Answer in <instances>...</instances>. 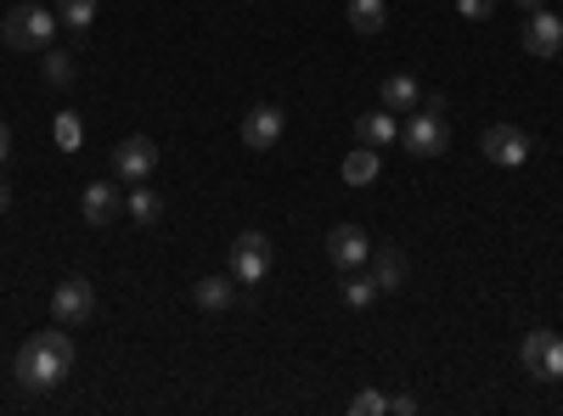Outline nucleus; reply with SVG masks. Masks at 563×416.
<instances>
[{
  "label": "nucleus",
  "mask_w": 563,
  "mask_h": 416,
  "mask_svg": "<svg viewBox=\"0 0 563 416\" xmlns=\"http://www.w3.org/2000/svg\"><path fill=\"white\" fill-rule=\"evenodd\" d=\"M417 102H422V90H417L411 74H389L384 79V108L389 113H417Z\"/></svg>",
  "instance_id": "f3484780"
},
{
  "label": "nucleus",
  "mask_w": 563,
  "mask_h": 416,
  "mask_svg": "<svg viewBox=\"0 0 563 416\" xmlns=\"http://www.w3.org/2000/svg\"><path fill=\"white\" fill-rule=\"evenodd\" d=\"M79 214H85V225H113L124 214V192L113 180H90L85 198H79Z\"/></svg>",
  "instance_id": "f8f14e48"
},
{
  "label": "nucleus",
  "mask_w": 563,
  "mask_h": 416,
  "mask_svg": "<svg viewBox=\"0 0 563 416\" xmlns=\"http://www.w3.org/2000/svg\"><path fill=\"white\" fill-rule=\"evenodd\" d=\"M52 34H57V12L34 7V0L12 7L7 23H0V40H7L12 52H45V45H52Z\"/></svg>",
  "instance_id": "7ed1b4c3"
},
{
  "label": "nucleus",
  "mask_w": 563,
  "mask_h": 416,
  "mask_svg": "<svg viewBox=\"0 0 563 416\" xmlns=\"http://www.w3.org/2000/svg\"><path fill=\"white\" fill-rule=\"evenodd\" d=\"M355 142H361V147H378V153H384L389 142H400V124H395V113H389V108H372V113H361V119H355Z\"/></svg>",
  "instance_id": "ddd939ff"
},
{
  "label": "nucleus",
  "mask_w": 563,
  "mask_h": 416,
  "mask_svg": "<svg viewBox=\"0 0 563 416\" xmlns=\"http://www.w3.org/2000/svg\"><path fill=\"white\" fill-rule=\"evenodd\" d=\"M366 265H372V282H378V293H400V288H406V270H411V265H406L400 248H372Z\"/></svg>",
  "instance_id": "4468645a"
},
{
  "label": "nucleus",
  "mask_w": 563,
  "mask_h": 416,
  "mask_svg": "<svg viewBox=\"0 0 563 416\" xmlns=\"http://www.w3.org/2000/svg\"><path fill=\"white\" fill-rule=\"evenodd\" d=\"M512 7H525V12H536V7H547V0H512Z\"/></svg>",
  "instance_id": "c85d7f7f"
},
{
  "label": "nucleus",
  "mask_w": 563,
  "mask_h": 416,
  "mask_svg": "<svg viewBox=\"0 0 563 416\" xmlns=\"http://www.w3.org/2000/svg\"><path fill=\"white\" fill-rule=\"evenodd\" d=\"M558 18H563V12H558Z\"/></svg>",
  "instance_id": "c756f323"
},
{
  "label": "nucleus",
  "mask_w": 563,
  "mask_h": 416,
  "mask_svg": "<svg viewBox=\"0 0 563 416\" xmlns=\"http://www.w3.org/2000/svg\"><path fill=\"white\" fill-rule=\"evenodd\" d=\"M79 142H85V124H79L74 113H57V147H63V153H74Z\"/></svg>",
  "instance_id": "5701e85b"
},
{
  "label": "nucleus",
  "mask_w": 563,
  "mask_h": 416,
  "mask_svg": "<svg viewBox=\"0 0 563 416\" xmlns=\"http://www.w3.org/2000/svg\"><path fill=\"white\" fill-rule=\"evenodd\" d=\"M97 7H102V0H57V23H68L74 34H85L90 23H97Z\"/></svg>",
  "instance_id": "aec40b11"
},
{
  "label": "nucleus",
  "mask_w": 563,
  "mask_h": 416,
  "mask_svg": "<svg viewBox=\"0 0 563 416\" xmlns=\"http://www.w3.org/2000/svg\"><path fill=\"white\" fill-rule=\"evenodd\" d=\"M7 158H12V130L0 124V164H7Z\"/></svg>",
  "instance_id": "cd10ccee"
},
{
  "label": "nucleus",
  "mask_w": 563,
  "mask_h": 416,
  "mask_svg": "<svg viewBox=\"0 0 563 416\" xmlns=\"http://www.w3.org/2000/svg\"><path fill=\"white\" fill-rule=\"evenodd\" d=\"M124 214H130L135 225H153V220L164 214V198H158V192L147 187V180H135V187L124 192Z\"/></svg>",
  "instance_id": "dca6fc26"
},
{
  "label": "nucleus",
  "mask_w": 563,
  "mask_h": 416,
  "mask_svg": "<svg viewBox=\"0 0 563 416\" xmlns=\"http://www.w3.org/2000/svg\"><path fill=\"white\" fill-rule=\"evenodd\" d=\"M153 169H158V147L147 142V135H124V142L113 147V175L130 180V187H135V180H147Z\"/></svg>",
  "instance_id": "6e6552de"
},
{
  "label": "nucleus",
  "mask_w": 563,
  "mask_h": 416,
  "mask_svg": "<svg viewBox=\"0 0 563 416\" xmlns=\"http://www.w3.org/2000/svg\"><path fill=\"white\" fill-rule=\"evenodd\" d=\"M372 299H378V282H372V276H361V270H350V276H344V304H350V310H366Z\"/></svg>",
  "instance_id": "412c9836"
},
{
  "label": "nucleus",
  "mask_w": 563,
  "mask_h": 416,
  "mask_svg": "<svg viewBox=\"0 0 563 416\" xmlns=\"http://www.w3.org/2000/svg\"><path fill=\"white\" fill-rule=\"evenodd\" d=\"M231 276H238V288H260L271 276V243L265 231H238V243H231Z\"/></svg>",
  "instance_id": "20e7f679"
},
{
  "label": "nucleus",
  "mask_w": 563,
  "mask_h": 416,
  "mask_svg": "<svg viewBox=\"0 0 563 416\" xmlns=\"http://www.w3.org/2000/svg\"><path fill=\"white\" fill-rule=\"evenodd\" d=\"M7 209H12V180L0 175V214H7Z\"/></svg>",
  "instance_id": "bb28decb"
},
{
  "label": "nucleus",
  "mask_w": 563,
  "mask_h": 416,
  "mask_svg": "<svg viewBox=\"0 0 563 416\" xmlns=\"http://www.w3.org/2000/svg\"><path fill=\"white\" fill-rule=\"evenodd\" d=\"M350 411H355V416H384V411H389V400H384L378 389H361V394L350 400Z\"/></svg>",
  "instance_id": "b1692460"
},
{
  "label": "nucleus",
  "mask_w": 563,
  "mask_h": 416,
  "mask_svg": "<svg viewBox=\"0 0 563 416\" xmlns=\"http://www.w3.org/2000/svg\"><path fill=\"white\" fill-rule=\"evenodd\" d=\"M90 315H97V288H90L85 276H68V282L52 293V321L57 327H85Z\"/></svg>",
  "instance_id": "39448f33"
},
{
  "label": "nucleus",
  "mask_w": 563,
  "mask_h": 416,
  "mask_svg": "<svg viewBox=\"0 0 563 416\" xmlns=\"http://www.w3.org/2000/svg\"><path fill=\"white\" fill-rule=\"evenodd\" d=\"M372 259V237L361 225H333L327 231V265H339V270H361Z\"/></svg>",
  "instance_id": "1a4fd4ad"
},
{
  "label": "nucleus",
  "mask_w": 563,
  "mask_h": 416,
  "mask_svg": "<svg viewBox=\"0 0 563 416\" xmlns=\"http://www.w3.org/2000/svg\"><path fill=\"white\" fill-rule=\"evenodd\" d=\"M378 175H384V158H378V147H355V153L344 158V180H350V187H372Z\"/></svg>",
  "instance_id": "a211bd4d"
},
{
  "label": "nucleus",
  "mask_w": 563,
  "mask_h": 416,
  "mask_svg": "<svg viewBox=\"0 0 563 416\" xmlns=\"http://www.w3.org/2000/svg\"><path fill=\"white\" fill-rule=\"evenodd\" d=\"M282 130H288V113L271 108V102H260V108H249V119H243V147H249V153H271V147L282 142Z\"/></svg>",
  "instance_id": "9b49d317"
},
{
  "label": "nucleus",
  "mask_w": 563,
  "mask_h": 416,
  "mask_svg": "<svg viewBox=\"0 0 563 416\" xmlns=\"http://www.w3.org/2000/svg\"><path fill=\"white\" fill-rule=\"evenodd\" d=\"M192 304L209 310V315L231 310L238 304V276H203V282H192Z\"/></svg>",
  "instance_id": "2eb2a0df"
},
{
  "label": "nucleus",
  "mask_w": 563,
  "mask_h": 416,
  "mask_svg": "<svg viewBox=\"0 0 563 416\" xmlns=\"http://www.w3.org/2000/svg\"><path fill=\"white\" fill-rule=\"evenodd\" d=\"M40 74H45V85L63 90V85H74V57H68V52H45V57H40Z\"/></svg>",
  "instance_id": "4be33fe9"
},
{
  "label": "nucleus",
  "mask_w": 563,
  "mask_h": 416,
  "mask_svg": "<svg viewBox=\"0 0 563 416\" xmlns=\"http://www.w3.org/2000/svg\"><path fill=\"white\" fill-rule=\"evenodd\" d=\"M384 23H389L384 0H350V29H355V34H378Z\"/></svg>",
  "instance_id": "6ab92c4d"
},
{
  "label": "nucleus",
  "mask_w": 563,
  "mask_h": 416,
  "mask_svg": "<svg viewBox=\"0 0 563 416\" xmlns=\"http://www.w3.org/2000/svg\"><path fill=\"white\" fill-rule=\"evenodd\" d=\"M525 52L541 57V63H552V57L563 52V18H558V12L536 7V12L525 18Z\"/></svg>",
  "instance_id": "9d476101"
},
{
  "label": "nucleus",
  "mask_w": 563,
  "mask_h": 416,
  "mask_svg": "<svg viewBox=\"0 0 563 416\" xmlns=\"http://www.w3.org/2000/svg\"><path fill=\"white\" fill-rule=\"evenodd\" d=\"M68 372H74V338H68L63 327L34 333V338L18 349V360H12V378H18L23 389H57Z\"/></svg>",
  "instance_id": "f257e3e1"
},
{
  "label": "nucleus",
  "mask_w": 563,
  "mask_h": 416,
  "mask_svg": "<svg viewBox=\"0 0 563 416\" xmlns=\"http://www.w3.org/2000/svg\"><path fill=\"white\" fill-rule=\"evenodd\" d=\"M389 411H395V416H411V411H417V394H395Z\"/></svg>",
  "instance_id": "a878e982"
},
{
  "label": "nucleus",
  "mask_w": 563,
  "mask_h": 416,
  "mask_svg": "<svg viewBox=\"0 0 563 416\" xmlns=\"http://www.w3.org/2000/svg\"><path fill=\"white\" fill-rule=\"evenodd\" d=\"M400 142L411 158H440L451 147V119H445V102L429 97V108H417L406 124H400Z\"/></svg>",
  "instance_id": "f03ea898"
},
{
  "label": "nucleus",
  "mask_w": 563,
  "mask_h": 416,
  "mask_svg": "<svg viewBox=\"0 0 563 416\" xmlns=\"http://www.w3.org/2000/svg\"><path fill=\"white\" fill-rule=\"evenodd\" d=\"M519 360H525V372L536 383H558L563 378V338L558 333H530L525 349H519Z\"/></svg>",
  "instance_id": "0eeeda50"
},
{
  "label": "nucleus",
  "mask_w": 563,
  "mask_h": 416,
  "mask_svg": "<svg viewBox=\"0 0 563 416\" xmlns=\"http://www.w3.org/2000/svg\"><path fill=\"white\" fill-rule=\"evenodd\" d=\"M496 12V0H456V18H467V23H485Z\"/></svg>",
  "instance_id": "393cba45"
},
{
  "label": "nucleus",
  "mask_w": 563,
  "mask_h": 416,
  "mask_svg": "<svg viewBox=\"0 0 563 416\" xmlns=\"http://www.w3.org/2000/svg\"><path fill=\"white\" fill-rule=\"evenodd\" d=\"M479 153H485L496 169H519V164H530V135H525L519 124H490V130L479 135Z\"/></svg>",
  "instance_id": "423d86ee"
}]
</instances>
